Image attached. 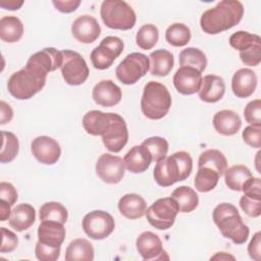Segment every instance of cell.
<instances>
[{
	"instance_id": "cell-1",
	"label": "cell",
	"mask_w": 261,
	"mask_h": 261,
	"mask_svg": "<svg viewBox=\"0 0 261 261\" xmlns=\"http://www.w3.org/2000/svg\"><path fill=\"white\" fill-rule=\"evenodd\" d=\"M244 15V6L238 0H222L203 12L200 18L202 31L217 35L237 25Z\"/></svg>"
},
{
	"instance_id": "cell-2",
	"label": "cell",
	"mask_w": 261,
	"mask_h": 261,
	"mask_svg": "<svg viewBox=\"0 0 261 261\" xmlns=\"http://www.w3.org/2000/svg\"><path fill=\"white\" fill-rule=\"evenodd\" d=\"M193 170V159L186 151H177L156 162L154 179L160 187H170L187 179Z\"/></svg>"
},
{
	"instance_id": "cell-3",
	"label": "cell",
	"mask_w": 261,
	"mask_h": 261,
	"mask_svg": "<svg viewBox=\"0 0 261 261\" xmlns=\"http://www.w3.org/2000/svg\"><path fill=\"white\" fill-rule=\"evenodd\" d=\"M47 74L41 68L27 62L23 68L10 75L7 82V90L15 99H31L44 88Z\"/></svg>"
},
{
	"instance_id": "cell-4",
	"label": "cell",
	"mask_w": 261,
	"mask_h": 261,
	"mask_svg": "<svg viewBox=\"0 0 261 261\" xmlns=\"http://www.w3.org/2000/svg\"><path fill=\"white\" fill-rule=\"evenodd\" d=\"M212 217L224 238L230 239L237 245H242L248 240L250 229L243 222L234 205L230 203L217 205L213 210Z\"/></svg>"
},
{
	"instance_id": "cell-5",
	"label": "cell",
	"mask_w": 261,
	"mask_h": 261,
	"mask_svg": "<svg viewBox=\"0 0 261 261\" xmlns=\"http://www.w3.org/2000/svg\"><path fill=\"white\" fill-rule=\"evenodd\" d=\"M171 96L167 88L158 82L150 81L144 87L141 110L149 119L158 120L163 118L171 107Z\"/></svg>"
},
{
	"instance_id": "cell-6",
	"label": "cell",
	"mask_w": 261,
	"mask_h": 261,
	"mask_svg": "<svg viewBox=\"0 0 261 261\" xmlns=\"http://www.w3.org/2000/svg\"><path fill=\"white\" fill-rule=\"evenodd\" d=\"M100 15L104 24L113 30L127 31L135 27L136 12L125 1L105 0L101 4Z\"/></svg>"
},
{
	"instance_id": "cell-7",
	"label": "cell",
	"mask_w": 261,
	"mask_h": 261,
	"mask_svg": "<svg viewBox=\"0 0 261 261\" xmlns=\"http://www.w3.org/2000/svg\"><path fill=\"white\" fill-rule=\"evenodd\" d=\"M178 212L179 210L175 200L171 197H166L156 200L147 208L145 215L153 227L166 230L174 224Z\"/></svg>"
},
{
	"instance_id": "cell-8",
	"label": "cell",
	"mask_w": 261,
	"mask_h": 261,
	"mask_svg": "<svg viewBox=\"0 0 261 261\" xmlns=\"http://www.w3.org/2000/svg\"><path fill=\"white\" fill-rule=\"evenodd\" d=\"M150 69V60L143 53L128 54L116 67L117 80L124 85H134L139 82Z\"/></svg>"
},
{
	"instance_id": "cell-9",
	"label": "cell",
	"mask_w": 261,
	"mask_h": 261,
	"mask_svg": "<svg viewBox=\"0 0 261 261\" xmlns=\"http://www.w3.org/2000/svg\"><path fill=\"white\" fill-rule=\"evenodd\" d=\"M61 74L66 84L70 86H80L84 84L89 76V67L82 55L72 50H62Z\"/></svg>"
},
{
	"instance_id": "cell-10",
	"label": "cell",
	"mask_w": 261,
	"mask_h": 261,
	"mask_svg": "<svg viewBox=\"0 0 261 261\" xmlns=\"http://www.w3.org/2000/svg\"><path fill=\"white\" fill-rule=\"evenodd\" d=\"M123 42L115 36L105 37L93 51L91 52V61L96 69L109 68L114 60L122 53Z\"/></svg>"
},
{
	"instance_id": "cell-11",
	"label": "cell",
	"mask_w": 261,
	"mask_h": 261,
	"mask_svg": "<svg viewBox=\"0 0 261 261\" xmlns=\"http://www.w3.org/2000/svg\"><path fill=\"white\" fill-rule=\"evenodd\" d=\"M82 226L87 236L93 240H103L109 237L115 227L111 214L103 210H94L87 213L82 221Z\"/></svg>"
},
{
	"instance_id": "cell-12",
	"label": "cell",
	"mask_w": 261,
	"mask_h": 261,
	"mask_svg": "<svg viewBox=\"0 0 261 261\" xmlns=\"http://www.w3.org/2000/svg\"><path fill=\"white\" fill-rule=\"evenodd\" d=\"M101 137L106 149L113 153L120 152L128 141L125 120L119 114L111 113V121Z\"/></svg>"
},
{
	"instance_id": "cell-13",
	"label": "cell",
	"mask_w": 261,
	"mask_h": 261,
	"mask_svg": "<svg viewBox=\"0 0 261 261\" xmlns=\"http://www.w3.org/2000/svg\"><path fill=\"white\" fill-rule=\"evenodd\" d=\"M124 169L122 158L109 153L100 155L96 163V173L106 184H118L124 175Z\"/></svg>"
},
{
	"instance_id": "cell-14",
	"label": "cell",
	"mask_w": 261,
	"mask_h": 261,
	"mask_svg": "<svg viewBox=\"0 0 261 261\" xmlns=\"http://www.w3.org/2000/svg\"><path fill=\"white\" fill-rule=\"evenodd\" d=\"M31 151L39 162L46 165L56 163L61 155V148L58 142L48 136L35 138L31 144Z\"/></svg>"
},
{
	"instance_id": "cell-15",
	"label": "cell",
	"mask_w": 261,
	"mask_h": 261,
	"mask_svg": "<svg viewBox=\"0 0 261 261\" xmlns=\"http://www.w3.org/2000/svg\"><path fill=\"white\" fill-rule=\"evenodd\" d=\"M71 34L76 41L84 44H91L99 38L101 27L94 16L85 14L73 20Z\"/></svg>"
},
{
	"instance_id": "cell-16",
	"label": "cell",
	"mask_w": 261,
	"mask_h": 261,
	"mask_svg": "<svg viewBox=\"0 0 261 261\" xmlns=\"http://www.w3.org/2000/svg\"><path fill=\"white\" fill-rule=\"evenodd\" d=\"M202 83V73L194 67L180 66L173 75V85L182 95L198 93Z\"/></svg>"
},
{
	"instance_id": "cell-17",
	"label": "cell",
	"mask_w": 261,
	"mask_h": 261,
	"mask_svg": "<svg viewBox=\"0 0 261 261\" xmlns=\"http://www.w3.org/2000/svg\"><path fill=\"white\" fill-rule=\"evenodd\" d=\"M136 247L139 254L144 260L164 259L166 252L163 250L160 238L152 231L142 232L136 241Z\"/></svg>"
},
{
	"instance_id": "cell-18",
	"label": "cell",
	"mask_w": 261,
	"mask_h": 261,
	"mask_svg": "<svg viewBox=\"0 0 261 261\" xmlns=\"http://www.w3.org/2000/svg\"><path fill=\"white\" fill-rule=\"evenodd\" d=\"M94 101L103 107H112L118 104L122 97L121 89L111 80H103L95 85L92 92Z\"/></svg>"
},
{
	"instance_id": "cell-19",
	"label": "cell",
	"mask_w": 261,
	"mask_h": 261,
	"mask_svg": "<svg viewBox=\"0 0 261 261\" xmlns=\"http://www.w3.org/2000/svg\"><path fill=\"white\" fill-rule=\"evenodd\" d=\"M65 234L63 223L58 221L43 220L38 227V241L51 247H61Z\"/></svg>"
},
{
	"instance_id": "cell-20",
	"label": "cell",
	"mask_w": 261,
	"mask_h": 261,
	"mask_svg": "<svg viewBox=\"0 0 261 261\" xmlns=\"http://www.w3.org/2000/svg\"><path fill=\"white\" fill-rule=\"evenodd\" d=\"M257 76L250 68H240L231 79V90L238 98L250 97L256 90Z\"/></svg>"
},
{
	"instance_id": "cell-21",
	"label": "cell",
	"mask_w": 261,
	"mask_h": 261,
	"mask_svg": "<svg viewBox=\"0 0 261 261\" xmlns=\"http://www.w3.org/2000/svg\"><path fill=\"white\" fill-rule=\"evenodd\" d=\"M225 93V84L221 76L207 74L202 77L199 98L206 103H215L221 100Z\"/></svg>"
},
{
	"instance_id": "cell-22",
	"label": "cell",
	"mask_w": 261,
	"mask_h": 261,
	"mask_svg": "<svg viewBox=\"0 0 261 261\" xmlns=\"http://www.w3.org/2000/svg\"><path fill=\"white\" fill-rule=\"evenodd\" d=\"M152 162V156L144 145L134 146L123 157L125 168L133 173L146 171Z\"/></svg>"
},
{
	"instance_id": "cell-23",
	"label": "cell",
	"mask_w": 261,
	"mask_h": 261,
	"mask_svg": "<svg viewBox=\"0 0 261 261\" xmlns=\"http://www.w3.org/2000/svg\"><path fill=\"white\" fill-rule=\"evenodd\" d=\"M63 57L61 51L55 48H44L39 52L33 54L27 62L36 65L45 72L49 73L51 71L60 68L62 65Z\"/></svg>"
},
{
	"instance_id": "cell-24",
	"label": "cell",
	"mask_w": 261,
	"mask_h": 261,
	"mask_svg": "<svg viewBox=\"0 0 261 261\" xmlns=\"http://www.w3.org/2000/svg\"><path fill=\"white\" fill-rule=\"evenodd\" d=\"M212 122L215 130L222 136L236 135L242 126V120L239 114L228 109L216 112L213 116Z\"/></svg>"
},
{
	"instance_id": "cell-25",
	"label": "cell",
	"mask_w": 261,
	"mask_h": 261,
	"mask_svg": "<svg viewBox=\"0 0 261 261\" xmlns=\"http://www.w3.org/2000/svg\"><path fill=\"white\" fill-rule=\"evenodd\" d=\"M118 210L127 219H139L145 215L147 203L138 194H125L118 201Z\"/></svg>"
},
{
	"instance_id": "cell-26",
	"label": "cell",
	"mask_w": 261,
	"mask_h": 261,
	"mask_svg": "<svg viewBox=\"0 0 261 261\" xmlns=\"http://www.w3.org/2000/svg\"><path fill=\"white\" fill-rule=\"evenodd\" d=\"M36 220V210L35 208L28 203H22L16 205L11 210L8 223L10 227L16 231H23L30 228Z\"/></svg>"
},
{
	"instance_id": "cell-27",
	"label": "cell",
	"mask_w": 261,
	"mask_h": 261,
	"mask_svg": "<svg viewBox=\"0 0 261 261\" xmlns=\"http://www.w3.org/2000/svg\"><path fill=\"white\" fill-rule=\"evenodd\" d=\"M111 113L100 110L88 111L83 117L85 130L92 136H102L111 121Z\"/></svg>"
},
{
	"instance_id": "cell-28",
	"label": "cell",
	"mask_w": 261,
	"mask_h": 261,
	"mask_svg": "<svg viewBox=\"0 0 261 261\" xmlns=\"http://www.w3.org/2000/svg\"><path fill=\"white\" fill-rule=\"evenodd\" d=\"M150 73L157 76H166L173 68L174 58L171 52L165 49H158L149 55Z\"/></svg>"
},
{
	"instance_id": "cell-29",
	"label": "cell",
	"mask_w": 261,
	"mask_h": 261,
	"mask_svg": "<svg viewBox=\"0 0 261 261\" xmlns=\"http://www.w3.org/2000/svg\"><path fill=\"white\" fill-rule=\"evenodd\" d=\"M93 245L86 239H75L69 243L65 251L66 261H92L94 259Z\"/></svg>"
},
{
	"instance_id": "cell-30",
	"label": "cell",
	"mask_w": 261,
	"mask_h": 261,
	"mask_svg": "<svg viewBox=\"0 0 261 261\" xmlns=\"http://www.w3.org/2000/svg\"><path fill=\"white\" fill-rule=\"evenodd\" d=\"M23 35V24L14 15L3 16L0 19V38L5 43L18 42Z\"/></svg>"
},
{
	"instance_id": "cell-31",
	"label": "cell",
	"mask_w": 261,
	"mask_h": 261,
	"mask_svg": "<svg viewBox=\"0 0 261 261\" xmlns=\"http://www.w3.org/2000/svg\"><path fill=\"white\" fill-rule=\"evenodd\" d=\"M170 197L175 200L179 212L182 213H189L194 211L199 204L198 194L195 190L188 186H181L176 188L171 193Z\"/></svg>"
},
{
	"instance_id": "cell-32",
	"label": "cell",
	"mask_w": 261,
	"mask_h": 261,
	"mask_svg": "<svg viewBox=\"0 0 261 261\" xmlns=\"http://www.w3.org/2000/svg\"><path fill=\"white\" fill-rule=\"evenodd\" d=\"M223 174L227 188L236 192H241L243 185L252 176L251 170L243 164H237L229 167Z\"/></svg>"
},
{
	"instance_id": "cell-33",
	"label": "cell",
	"mask_w": 261,
	"mask_h": 261,
	"mask_svg": "<svg viewBox=\"0 0 261 261\" xmlns=\"http://www.w3.org/2000/svg\"><path fill=\"white\" fill-rule=\"evenodd\" d=\"M207 166L216 170L221 176L227 167V160L224 154L217 149H208L201 153L198 160V167Z\"/></svg>"
},
{
	"instance_id": "cell-34",
	"label": "cell",
	"mask_w": 261,
	"mask_h": 261,
	"mask_svg": "<svg viewBox=\"0 0 261 261\" xmlns=\"http://www.w3.org/2000/svg\"><path fill=\"white\" fill-rule=\"evenodd\" d=\"M219 177V173L210 167H198V171L194 180L195 188L198 192L201 193L210 192L217 186Z\"/></svg>"
},
{
	"instance_id": "cell-35",
	"label": "cell",
	"mask_w": 261,
	"mask_h": 261,
	"mask_svg": "<svg viewBox=\"0 0 261 261\" xmlns=\"http://www.w3.org/2000/svg\"><path fill=\"white\" fill-rule=\"evenodd\" d=\"M179 65L190 66L199 70L201 73L205 70L207 65V58L203 51L195 47H189L184 49L179 53Z\"/></svg>"
},
{
	"instance_id": "cell-36",
	"label": "cell",
	"mask_w": 261,
	"mask_h": 261,
	"mask_svg": "<svg viewBox=\"0 0 261 261\" xmlns=\"http://www.w3.org/2000/svg\"><path fill=\"white\" fill-rule=\"evenodd\" d=\"M191 30L181 22H175L169 25L165 31V40L173 47H184L191 40Z\"/></svg>"
},
{
	"instance_id": "cell-37",
	"label": "cell",
	"mask_w": 261,
	"mask_h": 261,
	"mask_svg": "<svg viewBox=\"0 0 261 261\" xmlns=\"http://www.w3.org/2000/svg\"><path fill=\"white\" fill-rule=\"evenodd\" d=\"M40 220H54L65 223L68 217L67 209L59 202H47L43 204L39 210Z\"/></svg>"
},
{
	"instance_id": "cell-38",
	"label": "cell",
	"mask_w": 261,
	"mask_h": 261,
	"mask_svg": "<svg viewBox=\"0 0 261 261\" xmlns=\"http://www.w3.org/2000/svg\"><path fill=\"white\" fill-rule=\"evenodd\" d=\"M159 31L156 25L146 23L142 25L136 35V43L143 50L152 49L158 42Z\"/></svg>"
},
{
	"instance_id": "cell-39",
	"label": "cell",
	"mask_w": 261,
	"mask_h": 261,
	"mask_svg": "<svg viewBox=\"0 0 261 261\" xmlns=\"http://www.w3.org/2000/svg\"><path fill=\"white\" fill-rule=\"evenodd\" d=\"M19 150V142L17 137L10 132H2V147L0 152V162L8 163L12 161Z\"/></svg>"
},
{
	"instance_id": "cell-40",
	"label": "cell",
	"mask_w": 261,
	"mask_h": 261,
	"mask_svg": "<svg viewBox=\"0 0 261 261\" xmlns=\"http://www.w3.org/2000/svg\"><path fill=\"white\" fill-rule=\"evenodd\" d=\"M258 43H261V38L258 35L245 31H238L229 38V45L240 52L246 51Z\"/></svg>"
},
{
	"instance_id": "cell-41",
	"label": "cell",
	"mask_w": 261,
	"mask_h": 261,
	"mask_svg": "<svg viewBox=\"0 0 261 261\" xmlns=\"http://www.w3.org/2000/svg\"><path fill=\"white\" fill-rule=\"evenodd\" d=\"M144 145L152 156V161L157 162L167 155L168 142L161 137H150L143 141Z\"/></svg>"
},
{
	"instance_id": "cell-42",
	"label": "cell",
	"mask_w": 261,
	"mask_h": 261,
	"mask_svg": "<svg viewBox=\"0 0 261 261\" xmlns=\"http://www.w3.org/2000/svg\"><path fill=\"white\" fill-rule=\"evenodd\" d=\"M60 249L61 247H51L38 241L35 247V254L38 260L55 261L60 256Z\"/></svg>"
},
{
	"instance_id": "cell-43",
	"label": "cell",
	"mask_w": 261,
	"mask_h": 261,
	"mask_svg": "<svg viewBox=\"0 0 261 261\" xmlns=\"http://www.w3.org/2000/svg\"><path fill=\"white\" fill-rule=\"evenodd\" d=\"M244 142L252 147L259 149L261 147V124H250L243 130Z\"/></svg>"
},
{
	"instance_id": "cell-44",
	"label": "cell",
	"mask_w": 261,
	"mask_h": 261,
	"mask_svg": "<svg viewBox=\"0 0 261 261\" xmlns=\"http://www.w3.org/2000/svg\"><path fill=\"white\" fill-rule=\"evenodd\" d=\"M240 206L250 217H259L261 214V199L243 195L240 199Z\"/></svg>"
},
{
	"instance_id": "cell-45",
	"label": "cell",
	"mask_w": 261,
	"mask_h": 261,
	"mask_svg": "<svg viewBox=\"0 0 261 261\" xmlns=\"http://www.w3.org/2000/svg\"><path fill=\"white\" fill-rule=\"evenodd\" d=\"M244 116L250 124H261V100L256 99L249 102L244 109Z\"/></svg>"
},
{
	"instance_id": "cell-46",
	"label": "cell",
	"mask_w": 261,
	"mask_h": 261,
	"mask_svg": "<svg viewBox=\"0 0 261 261\" xmlns=\"http://www.w3.org/2000/svg\"><path fill=\"white\" fill-rule=\"evenodd\" d=\"M240 58L248 66H257L261 62V43L255 44L246 51L240 52Z\"/></svg>"
},
{
	"instance_id": "cell-47",
	"label": "cell",
	"mask_w": 261,
	"mask_h": 261,
	"mask_svg": "<svg viewBox=\"0 0 261 261\" xmlns=\"http://www.w3.org/2000/svg\"><path fill=\"white\" fill-rule=\"evenodd\" d=\"M1 233H2V242H1V247H0V252L1 253H10L14 251L18 245V238L17 236L5 228L1 227Z\"/></svg>"
},
{
	"instance_id": "cell-48",
	"label": "cell",
	"mask_w": 261,
	"mask_h": 261,
	"mask_svg": "<svg viewBox=\"0 0 261 261\" xmlns=\"http://www.w3.org/2000/svg\"><path fill=\"white\" fill-rule=\"evenodd\" d=\"M242 191L244 195L256 199H261V180L259 177L253 175L243 185Z\"/></svg>"
},
{
	"instance_id": "cell-49",
	"label": "cell",
	"mask_w": 261,
	"mask_h": 261,
	"mask_svg": "<svg viewBox=\"0 0 261 261\" xmlns=\"http://www.w3.org/2000/svg\"><path fill=\"white\" fill-rule=\"evenodd\" d=\"M0 198L1 200L6 201L11 206H13L17 201V192L14 186L10 182L1 181L0 182Z\"/></svg>"
},
{
	"instance_id": "cell-50",
	"label": "cell",
	"mask_w": 261,
	"mask_h": 261,
	"mask_svg": "<svg viewBox=\"0 0 261 261\" xmlns=\"http://www.w3.org/2000/svg\"><path fill=\"white\" fill-rule=\"evenodd\" d=\"M261 232L257 231L251 239L248 245V253L251 259L255 261H260L261 259Z\"/></svg>"
},
{
	"instance_id": "cell-51",
	"label": "cell",
	"mask_w": 261,
	"mask_h": 261,
	"mask_svg": "<svg viewBox=\"0 0 261 261\" xmlns=\"http://www.w3.org/2000/svg\"><path fill=\"white\" fill-rule=\"evenodd\" d=\"M52 3L58 11L62 13H70L76 10V8L81 4V1L80 0H65V1L54 0L52 1Z\"/></svg>"
},
{
	"instance_id": "cell-52",
	"label": "cell",
	"mask_w": 261,
	"mask_h": 261,
	"mask_svg": "<svg viewBox=\"0 0 261 261\" xmlns=\"http://www.w3.org/2000/svg\"><path fill=\"white\" fill-rule=\"evenodd\" d=\"M13 117V110L5 101H0V124H6Z\"/></svg>"
},
{
	"instance_id": "cell-53",
	"label": "cell",
	"mask_w": 261,
	"mask_h": 261,
	"mask_svg": "<svg viewBox=\"0 0 261 261\" xmlns=\"http://www.w3.org/2000/svg\"><path fill=\"white\" fill-rule=\"evenodd\" d=\"M23 4V1H18V0H1L0 1V6L3 9H8V10H17L19 9Z\"/></svg>"
},
{
	"instance_id": "cell-54",
	"label": "cell",
	"mask_w": 261,
	"mask_h": 261,
	"mask_svg": "<svg viewBox=\"0 0 261 261\" xmlns=\"http://www.w3.org/2000/svg\"><path fill=\"white\" fill-rule=\"evenodd\" d=\"M11 205L9 203H7L4 200L0 201V220L1 221H5L7 219H9L10 214H11V210H10Z\"/></svg>"
},
{
	"instance_id": "cell-55",
	"label": "cell",
	"mask_w": 261,
	"mask_h": 261,
	"mask_svg": "<svg viewBox=\"0 0 261 261\" xmlns=\"http://www.w3.org/2000/svg\"><path fill=\"white\" fill-rule=\"evenodd\" d=\"M228 259L234 260V257L225 252H218L211 257V260H228Z\"/></svg>"
}]
</instances>
